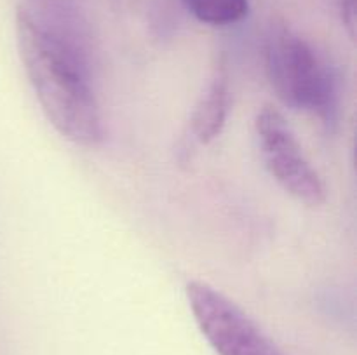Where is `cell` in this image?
Returning a JSON list of instances; mask_svg holds the SVG:
<instances>
[{
  "label": "cell",
  "instance_id": "4",
  "mask_svg": "<svg viewBox=\"0 0 357 355\" xmlns=\"http://www.w3.org/2000/svg\"><path fill=\"white\" fill-rule=\"evenodd\" d=\"M258 146L275 183L302 204L317 207L326 200V187L303 153L295 132L278 108L265 104L255 118Z\"/></svg>",
  "mask_w": 357,
  "mask_h": 355
},
{
  "label": "cell",
  "instance_id": "3",
  "mask_svg": "<svg viewBox=\"0 0 357 355\" xmlns=\"http://www.w3.org/2000/svg\"><path fill=\"white\" fill-rule=\"evenodd\" d=\"M199 329L218 355H284L232 299L202 281L187 284Z\"/></svg>",
  "mask_w": 357,
  "mask_h": 355
},
{
  "label": "cell",
  "instance_id": "8",
  "mask_svg": "<svg viewBox=\"0 0 357 355\" xmlns=\"http://www.w3.org/2000/svg\"><path fill=\"white\" fill-rule=\"evenodd\" d=\"M136 2H138V0H112L114 7H117V9H121V10L129 9V7L135 6Z\"/></svg>",
  "mask_w": 357,
  "mask_h": 355
},
{
  "label": "cell",
  "instance_id": "5",
  "mask_svg": "<svg viewBox=\"0 0 357 355\" xmlns=\"http://www.w3.org/2000/svg\"><path fill=\"white\" fill-rule=\"evenodd\" d=\"M230 106V90L225 70L216 72L208 90L195 106L190 118L192 134L199 143H211L223 131Z\"/></svg>",
  "mask_w": 357,
  "mask_h": 355
},
{
  "label": "cell",
  "instance_id": "6",
  "mask_svg": "<svg viewBox=\"0 0 357 355\" xmlns=\"http://www.w3.org/2000/svg\"><path fill=\"white\" fill-rule=\"evenodd\" d=\"M187 9L201 23L227 26L239 23L248 14V0H183Z\"/></svg>",
  "mask_w": 357,
  "mask_h": 355
},
{
  "label": "cell",
  "instance_id": "1",
  "mask_svg": "<svg viewBox=\"0 0 357 355\" xmlns=\"http://www.w3.org/2000/svg\"><path fill=\"white\" fill-rule=\"evenodd\" d=\"M16 42L35 97L52 127L75 145H100V106L65 44L24 9L16 14Z\"/></svg>",
  "mask_w": 357,
  "mask_h": 355
},
{
  "label": "cell",
  "instance_id": "7",
  "mask_svg": "<svg viewBox=\"0 0 357 355\" xmlns=\"http://www.w3.org/2000/svg\"><path fill=\"white\" fill-rule=\"evenodd\" d=\"M342 21L347 26L351 37L356 33V0H340Z\"/></svg>",
  "mask_w": 357,
  "mask_h": 355
},
{
  "label": "cell",
  "instance_id": "2",
  "mask_svg": "<svg viewBox=\"0 0 357 355\" xmlns=\"http://www.w3.org/2000/svg\"><path fill=\"white\" fill-rule=\"evenodd\" d=\"M265 70L282 103L333 122L337 84L328 61L310 42L286 26L274 28L265 44Z\"/></svg>",
  "mask_w": 357,
  "mask_h": 355
}]
</instances>
